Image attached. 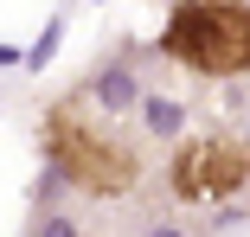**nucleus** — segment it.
Listing matches in <instances>:
<instances>
[{
	"label": "nucleus",
	"instance_id": "f257e3e1",
	"mask_svg": "<svg viewBox=\"0 0 250 237\" xmlns=\"http://www.w3.org/2000/svg\"><path fill=\"white\" fill-rule=\"evenodd\" d=\"M39 148L71 186H83L90 199H122L141 179V148L128 135H116L103 116H90L83 103H58L39 128Z\"/></svg>",
	"mask_w": 250,
	"mask_h": 237
},
{
	"label": "nucleus",
	"instance_id": "f03ea898",
	"mask_svg": "<svg viewBox=\"0 0 250 237\" xmlns=\"http://www.w3.org/2000/svg\"><path fill=\"white\" fill-rule=\"evenodd\" d=\"M161 52L192 77H250V0H173Z\"/></svg>",
	"mask_w": 250,
	"mask_h": 237
},
{
	"label": "nucleus",
	"instance_id": "7ed1b4c3",
	"mask_svg": "<svg viewBox=\"0 0 250 237\" xmlns=\"http://www.w3.org/2000/svg\"><path fill=\"white\" fill-rule=\"evenodd\" d=\"M167 186L186 205H225L250 186V148L231 135H199L186 148H173L167 160Z\"/></svg>",
	"mask_w": 250,
	"mask_h": 237
}]
</instances>
